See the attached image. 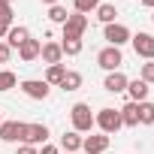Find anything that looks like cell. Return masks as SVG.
<instances>
[{"label": "cell", "mask_w": 154, "mask_h": 154, "mask_svg": "<svg viewBox=\"0 0 154 154\" xmlns=\"http://www.w3.org/2000/svg\"><path fill=\"white\" fill-rule=\"evenodd\" d=\"M115 15H118V9H115L112 3H100V6H97V18H100L103 24H112Z\"/></svg>", "instance_id": "44dd1931"}, {"label": "cell", "mask_w": 154, "mask_h": 154, "mask_svg": "<svg viewBox=\"0 0 154 154\" xmlns=\"http://www.w3.org/2000/svg\"><path fill=\"white\" fill-rule=\"evenodd\" d=\"M39 57L51 66V63H60V57H63V51H60V42H42V48H39Z\"/></svg>", "instance_id": "5bb4252c"}, {"label": "cell", "mask_w": 154, "mask_h": 154, "mask_svg": "<svg viewBox=\"0 0 154 154\" xmlns=\"http://www.w3.org/2000/svg\"><path fill=\"white\" fill-rule=\"evenodd\" d=\"M21 142L24 145H45L48 142V127L45 124H24L21 127Z\"/></svg>", "instance_id": "8992f818"}, {"label": "cell", "mask_w": 154, "mask_h": 154, "mask_svg": "<svg viewBox=\"0 0 154 154\" xmlns=\"http://www.w3.org/2000/svg\"><path fill=\"white\" fill-rule=\"evenodd\" d=\"M139 79H142L145 85H154V60H145V63H142V69H139Z\"/></svg>", "instance_id": "484cf974"}, {"label": "cell", "mask_w": 154, "mask_h": 154, "mask_svg": "<svg viewBox=\"0 0 154 154\" xmlns=\"http://www.w3.org/2000/svg\"><path fill=\"white\" fill-rule=\"evenodd\" d=\"M48 18H51L54 24H63V21L69 18V12H66V9H63L60 3H57V6H48Z\"/></svg>", "instance_id": "d4e9b609"}, {"label": "cell", "mask_w": 154, "mask_h": 154, "mask_svg": "<svg viewBox=\"0 0 154 154\" xmlns=\"http://www.w3.org/2000/svg\"><path fill=\"white\" fill-rule=\"evenodd\" d=\"M109 136L106 133H94V136H85L82 139V154H106V148H109Z\"/></svg>", "instance_id": "9c48e42d"}, {"label": "cell", "mask_w": 154, "mask_h": 154, "mask_svg": "<svg viewBox=\"0 0 154 154\" xmlns=\"http://www.w3.org/2000/svg\"><path fill=\"white\" fill-rule=\"evenodd\" d=\"M82 133H75V130H69V133H63L60 136V148L66 151V154H75V151H82Z\"/></svg>", "instance_id": "2e32d148"}, {"label": "cell", "mask_w": 154, "mask_h": 154, "mask_svg": "<svg viewBox=\"0 0 154 154\" xmlns=\"http://www.w3.org/2000/svg\"><path fill=\"white\" fill-rule=\"evenodd\" d=\"M130 42H133V51H136V57H145V60H154V36L151 33H133L130 36Z\"/></svg>", "instance_id": "52a82bcc"}, {"label": "cell", "mask_w": 154, "mask_h": 154, "mask_svg": "<svg viewBox=\"0 0 154 154\" xmlns=\"http://www.w3.org/2000/svg\"><path fill=\"white\" fill-rule=\"evenodd\" d=\"M42 3H45V6H57V3H60V0H42Z\"/></svg>", "instance_id": "d6a6232c"}, {"label": "cell", "mask_w": 154, "mask_h": 154, "mask_svg": "<svg viewBox=\"0 0 154 154\" xmlns=\"http://www.w3.org/2000/svg\"><path fill=\"white\" fill-rule=\"evenodd\" d=\"M142 6H148V9H154V0H139Z\"/></svg>", "instance_id": "1f68e13d"}, {"label": "cell", "mask_w": 154, "mask_h": 154, "mask_svg": "<svg viewBox=\"0 0 154 154\" xmlns=\"http://www.w3.org/2000/svg\"><path fill=\"white\" fill-rule=\"evenodd\" d=\"M15 154H39V148H33V145H24V142H21Z\"/></svg>", "instance_id": "f1b7e54d"}, {"label": "cell", "mask_w": 154, "mask_h": 154, "mask_svg": "<svg viewBox=\"0 0 154 154\" xmlns=\"http://www.w3.org/2000/svg\"><path fill=\"white\" fill-rule=\"evenodd\" d=\"M139 124H145V127H151L154 124V103H139Z\"/></svg>", "instance_id": "7402d4cb"}, {"label": "cell", "mask_w": 154, "mask_h": 154, "mask_svg": "<svg viewBox=\"0 0 154 154\" xmlns=\"http://www.w3.org/2000/svg\"><path fill=\"white\" fill-rule=\"evenodd\" d=\"M39 154H60V151H57V148H54V145H48V142H45V145H42V148H39Z\"/></svg>", "instance_id": "f546056e"}, {"label": "cell", "mask_w": 154, "mask_h": 154, "mask_svg": "<svg viewBox=\"0 0 154 154\" xmlns=\"http://www.w3.org/2000/svg\"><path fill=\"white\" fill-rule=\"evenodd\" d=\"M18 85V75L12 72V69H0V94H6V91H12Z\"/></svg>", "instance_id": "ffe728a7"}, {"label": "cell", "mask_w": 154, "mask_h": 154, "mask_svg": "<svg viewBox=\"0 0 154 154\" xmlns=\"http://www.w3.org/2000/svg\"><path fill=\"white\" fill-rule=\"evenodd\" d=\"M148 91H151V88H148L142 79L127 82V94H130V100H133V103H145V100H148Z\"/></svg>", "instance_id": "9a60e30c"}, {"label": "cell", "mask_w": 154, "mask_h": 154, "mask_svg": "<svg viewBox=\"0 0 154 154\" xmlns=\"http://www.w3.org/2000/svg\"><path fill=\"white\" fill-rule=\"evenodd\" d=\"M97 6H100V0H72V12H82V15L94 12Z\"/></svg>", "instance_id": "cb8c5ba5"}, {"label": "cell", "mask_w": 154, "mask_h": 154, "mask_svg": "<svg viewBox=\"0 0 154 154\" xmlns=\"http://www.w3.org/2000/svg\"><path fill=\"white\" fill-rule=\"evenodd\" d=\"M118 112H121V124H124V127H139V103L130 100V103H127L124 109H118Z\"/></svg>", "instance_id": "e0dca14e"}, {"label": "cell", "mask_w": 154, "mask_h": 154, "mask_svg": "<svg viewBox=\"0 0 154 154\" xmlns=\"http://www.w3.org/2000/svg\"><path fill=\"white\" fill-rule=\"evenodd\" d=\"M9 27H12V24H3V21H0V39H3V36L9 33Z\"/></svg>", "instance_id": "4dcf8cb0"}, {"label": "cell", "mask_w": 154, "mask_h": 154, "mask_svg": "<svg viewBox=\"0 0 154 154\" xmlns=\"http://www.w3.org/2000/svg\"><path fill=\"white\" fill-rule=\"evenodd\" d=\"M97 63H100L106 72H115V69H121V63H124V54H121V48H115V45H106V48H100V51H97Z\"/></svg>", "instance_id": "5b68a950"}, {"label": "cell", "mask_w": 154, "mask_h": 154, "mask_svg": "<svg viewBox=\"0 0 154 154\" xmlns=\"http://www.w3.org/2000/svg\"><path fill=\"white\" fill-rule=\"evenodd\" d=\"M21 127H24V121H3L0 124V139L3 142H21Z\"/></svg>", "instance_id": "8fae6325"}, {"label": "cell", "mask_w": 154, "mask_h": 154, "mask_svg": "<svg viewBox=\"0 0 154 154\" xmlns=\"http://www.w3.org/2000/svg\"><path fill=\"white\" fill-rule=\"evenodd\" d=\"M94 127H100V133H106V136H112V133H118L124 124H121V112L118 109H100L97 115H94Z\"/></svg>", "instance_id": "7a4b0ae2"}, {"label": "cell", "mask_w": 154, "mask_h": 154, "mask_svg": "<svg viewBox=\"0 0 154 154\" xmlns=\"http://www.w3.org/2000/svg\"><path fill=\"white\" fill-rule=\"evenodd\" d=\"M69 121H72V130L75 133H91L94 130V112H91V106L88 103H72Z\"/></svg>", "instance_id": "6da1fadb"}, {"label": "cell", "mask_w": 154, "mask_h": 154, "mask_svg": "<svg viewBox=\"0 0 154 154\" xmlns=\"http://www.w3.org/2000/svg\"><path fill=\"white\" fill-rule=\"evenodd\" d=\"M130 27L127 24H118V21H112V24H106L103 27V39L109 42V45H115V48H121L124 42H130Z\"/></svg>", "instance_id": "277c9868"}, {"label": "cell", "mask_w": 154, "mask_h": 154, "mask_svg": "<svg viewBox=\"0 0 154 154\" xmlns=\"http://www.w3.org/2000/svg\"><path fill=\"white\" fill-rule=\"evenodd\" d=\"M18 88H21V94L30 97V100H45V97L51 94V88L45 85V79H24Z\"/></svg>", "instance_id": "ba28073f"}, {"label": "cell", "mask_w": 154, "mask_h": 154, "mask_svg": "<svg viewBox=\"0 0 154 154\" xmlns=\"http://www.w3.org/2000/svg\"><path fill=\"white\" fill-rule=\"evenodd\" d=\"M9 57H12V48L6 42H0V63H9Z\"/></svg>", "instance_id": "83f0119b"}, {"label": "cell", "mask_w": 154, "mask_h": 154, "mask_svg": "<svg viewBox=\"0 0 154 154\" xmlns=\"http://www.w3.org/2000/svg\"><path fill=\"white\" fill-rule=\"evenodd\" d=\"M12 3H3V0H0V21H3V24H12Z\"/></svg>", "instance_id": "4316f807"}, {"label": "cell", "mask_w": 154, "mask_h": 154, "mask_svg": "<svg viewBox=\"0 0 154 154\" xmlns=\"http://www.w3.org/2000/svg\"><path fill=\"white\" fill-rule=\"evenodd\" d=\"M127 75L121 72V69H115V72H106V79H103V88L109 91V94H121V91H127Z\"/></svg>", "instance_id": "30bf717a"}, {"label": "cell", "mask_w": 154, "mask_h": 154, "mask_svg": "<svg viewBox=\"0 0 154 154\" xmlns=\"http://www.w3.org/2000/svg\"><path fill=\"white\" fill-rule=\"evenodd\" d=\"M82 48H85V45H82V39H63V42H60V51H63V54H69V57L82 54Z\"/></svg>", "instance_id": "603a6c76"}, {"label": "cell", "mask_w": 154, "mask_h": 154, "mask_svg": "<svg viewBox=\"0 0 154 154\" xmlns=\"http://www.w3.org/2000/svg\"><path fill=\"white\" fill-rule=\"evenodd\" d=\"M3 3H15V0H3Z\"/></svg>", "instance_id": "836d02e7"}, {"label": "cell", "mask_w": 154, "mask_h": 154, "mask_svg": "<svg viewBox=\"0 0 154 154\" xmlns=\"http://www.w3.org/2000/svg\"><path fill=\"white\" fill-rule=\"evenodd\" d=\"M75 154H82V151H75Z\"/></svg>", "instance_id": "8d00e7d4"}, {"label": "cell", "mask_w": 154, "mask_h": 154, "mask_svg": "<svg viewBox=\"0 0 154 154\" xmlns=\"http://www.w3.org/2000/svg\"><path fill=\"white\" fill-rule=\"evenodd\" d=\"M85 30H88V15L69 12V18L63 21V39H82Z\"/></svg>", "instance_id": "3957f363"}, {"label": "cell", "mask_w": 154, "mask_h": 154, "mask_svg": "<svg viewBox=\"0 0 154 154\" xmlns=\"http://www.w3.org/2000/svg\"><path fill=\"white\" fill-rule=\"evenodd\" d=\"M39 48H42V42L30 36L27 42H21V45H18V57H21L24 63H30V60H36V57H39Z\"/></svg>", "instance_id": "4fadbf2b"}, {"label": "cell", "mask_w": 154, "mask_h": 154, "mask_svg": "<svg viewBox=\"0 0 154 154\" xmlns=\"http://www.w3.org/2000/svg\"><path fill=\"white\" fill-rule=\"evenodd\" d=\"M0 124H3V112H0Z\"/></svg>", "instance_id": "e575fe53"}, {"label": "cell", "mask_w": 154, "mask_h": 154, "mask_svg": "<svg viewBox=\"0 0 154 154\" xmlns=\"http://www.w3.org/2000/svg\"><path fill=\"white\" fill-rule=\"evenodd\" d=\"M63 75H66V66H63V63H51V66L45 69V85H48V88H51V85H60Z\"/></svg>", "instance_id": "ac0fdd59"}, {"label": "cell", "mask_w": 154, "mask_h": 154, "mask_svg": "<svg viewBox=\"0 0 154 154\" xmlns=\"http://www.w3.org/2000/svg\"><path fill=\"white\" fill-rule=\"evenodd\" d=\"M57 88H63V91H79V88H82V72H75V69H66L63 82H60Z\"/></svg>", "instance_id": "d6986e66"}, {"label": "cell", "mask_w": 154, "mask_h": 154, "mask_svg": "<svg viewBox=\"0 0 154 154\" xmlns=\"http://www.w3.org/2000/svg\"><path fill=\"white\" fill-rule=\"evenodd\" d=\"M151 21H154V12H151Z\"/></svg>", "instance_id": "d590c367"}, {"label": "cell", "mask_w": 154, "mask_h": 154, "mask_svg": "<svg viewBox=\"0 0 154 154\" xmlns=\"http://www.w3.org/2000/svg\"><path fill=\"white\" fill-rule=\"evenodd\" d=\"M27 39H30V30H27L24 24H12L9 33H6V45H9V48H18V45L27 42Z\"/></svg>", "instance_id": "7c38bea8"}]
</instances>
